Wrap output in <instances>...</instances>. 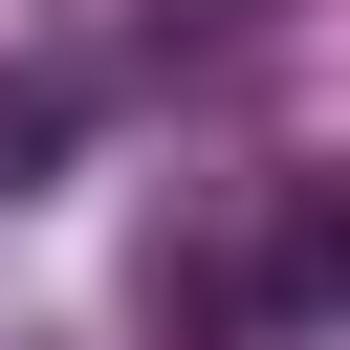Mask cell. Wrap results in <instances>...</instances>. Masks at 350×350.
Listing matches in <instances>:
<instances>
[{
	"instance_id": "cell-1",
	"label": "cell",
	"mask_w": 350,
	"mask_h": 350,
	"mask_svg": "<svg viewBox=\"0 0 350 350\" xmlns=\"http://www.w3.org/2000/svg\"><path fill=\"white\" fill-rule=\"evenodd\" d=\"M262 262H284V306H306V328H350V153H328V175H284V241H262Z\"/></svg>"
},
{
	"instance_id": "cell-2",
	"label": "cell",
	"mask_w": 350,
	"mask_h": 350,
	"mask_svg": "<svg viewBox=\"0 0 350 350\" xmlns=\"http://www.w3.org/2000/svg\"><path fill=\"white\" fill-rule=\"evenodd\" d=\"M66 153H88V88L66 66H0V197H44Z\"/></svg>"
},
{
	"instance_id": "cell-3",
	"label": "cell",
	"mask_w": 350,
	"mask_h": 350,
	"mask_svg": "<svg viewBox=\"0 0 350 350\" xmlns=\"http://www.w3.org/2000/svg\"><path fill=\"white\" fill-rule=\"evenodd\" d=\"M241 22H262V0H153V44H241Z\"/></svg>"
}]
</instances>
